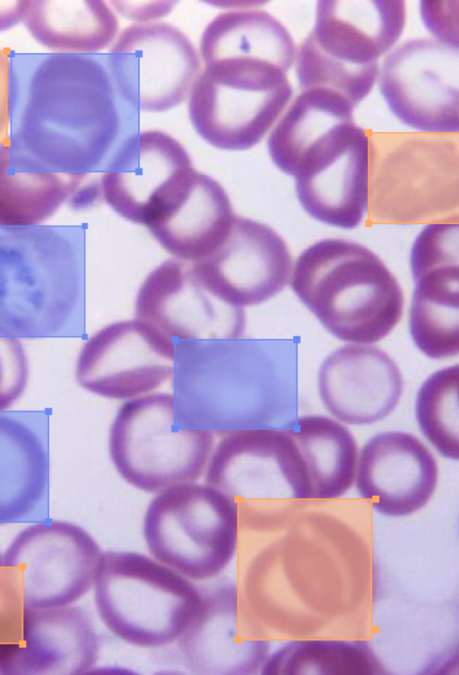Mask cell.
I'll list each match as a JSON object with an SVG mask.
<instances>
[{
    "instance_id": "6",
    "label": "cell",
    "mask_w": 459,
    "mask_h": 675,
    "mask_svg": "<svg viewBox=\"0 0 459 675\" xmlns=\"http://www.w3.org/2000/svg\"><path fill=\"white\" fill-rule=\"evenodd\" d=\"M213 431L176 423V399L154 392L125 401L111 422L108 449L119 476L148 493L193 482L204 473Z\"/></svg>"
},
{
    "instance_id": "11",
    "label": "cell",
    "mask_w": 459,
    "mask_h": 675,
    "mask_svg": "<svg viewBox=\"0 0 459 675\" xmlns=\"http://www.w3.org/2000/svg\"><path fill=\"white\" fill-rule=\"evenodd\" d=\"M108 62L122 98L145 112L167 111L184 102L201 65L188 37L162 22L126 28L111 47Z\"/></svg>"
},
{
    "instance_id": "16",
    "label": "cell",
    "mask_w": 459,
    "mask_h": 675,
    "mask_svg": "<svg viewBox=\"0 0 459 675\" xmlns=\"http://www.w3.org/2000/svg\"><path fill=\"white\" fill-rule=\"evenodd\" d=\"M134 315L172 341L238 339L246 327L244 308L221 301L199 281L191 262L177 258L146 276Z\"/></svg>"
},
{
    "instance_id": "8",
    "label": "cell",
    "mask_w": 459,
    "mask_h": 675,
    "mask_svg": "<svg viewBox=\"0 0 459 675\" xmlns=\"http://www.w3.org/2000/svg\"><path fill=\"white\" fill-rule=\"evenodd\" d=\"M279 66L258 60L223 59L205 65L189 95L196 133L221 150L256 145L279 117L293 90Z\"/></svg>"
},
{
    "instance_id": "9",
    "label": "cell",
    "mask_w": 459,
    "mask_h": 675,
    "mask_svg": "<svg viewBox=\"0 0 459 675\" xmlns=\"http://www.w3.org/2000/svg\"><path fill=\"white\" fill-rule=\"evenodd\" d=\"M102 554L83 527L46 518L14 536L3 563L19 582L25 609H50L73 605L90 591Z\"/></svg>"
},
{
    "instance_id": "30",
    "label": "cell",
    "mask_w": 459,
    "mask_h": 675,
    "mask_svg": "<svg viewBox=\"0 0 459 675\" xmlns=\"http://www.w3.org/2000/svg\"><path fill=\"white\" fill-rule=\"evenodd\" d=\"M262 674L343 675L385 674L366 641L297 640L265 659Z\"/></svg>"
},
{
    "instance_id": "4",
    "label": "cell",
    "mask_w": 459,
    "mask_h": 675,
    "mask_svg": "<svg viewBox=\"0 0 459 675\" xmlns=\"http://www.w3.org/2000/svg\"><path fill=\"white\" fill-rule=\"evenodd\" d=\"M403 1H319L315 26L299 47L302 91H333L356 107L371 91L378 60L405 25Z\"/></svg>"
},
{
    "instance_id": "18",
    "label": "cell",
    "mask_w": 459,
    "mask_h": 675,
    "mask_svg": "<svg viewBox=\"0 0 459 675\" xmlns=\"http://www.w3.org/2000/svg\"><path fill=\"white\" fill-rule=\"evenodd\" d=\"M437 479L434 455L411 433L377 434L358 456L357 490L386 516H406L422 508L434 494Z\"/></svg>"
},
{
    "instance_id": "21",
    "label": "cell",
    "mask_w": 459,
    "mask_h": 675,
    "mask_svg": "<svg viewBox=\"0 0 459 675\" xmlns=\"http://www.w3.org/2000/svg\"><path fill=\"white\" fill-rule=\"evenodd\" d=\"M99 653V636L82 608L25 609L21 638L0 674H85L95 667Z\"/></svg>"
},
{
    "instance_id": "7",
    "label": "cell",
    "mask_w": 459,
    "mask_h": 675,
    "mask_svg": "<svg viewBox=\"0 0 459 675\" xmlns=\"http://www.w3.org/2000/svg\"><path fill=\"white\" fill-rule=\"evenodd\" d=\"M239 521L224 494L193 481L157 493L144 513L143 532L156 560L200 581L218 575L232 560Z\"/></svg>"
},
{
    "instance_id": "35",
    "label": "cell",
    "mask_w": 459,
    "mask_h": 675,
    "mask_svg": "<svg viewBox=\"0 0 459 675\" xmlns=\"http://www.w3.org/2000/svg\"><path fill=\"white\" fill-rule=\"evenodd\" d=\"M24 1H0V32L22 22Z\"/></svg>"
},
{
    "instance_id": "24",
    "label": "cell",
    "mask_w": 459,
    "mask_h": 675,
    "mask_svg": "<svg viewBox=\"0 0 459 675\" xmlns=\"http://www.w3.org/2000/svg\"><path fill=\"white\" fill-rule=\"evenodd\" d=\"M82 181L49 169L6 138L0 143V227L40 225Z\"/></svg>"
},
{
    "instance_id": "2",
    "label": "cell",
    "mask_w": 459,
    "mask_h": 675,
    "mask_svg": "<svg viewBox=\"0 0 459 675\" xmlns=\"http://www.w3.org/2000/svg\"><path fill=\"white\" fill-rule=\"evenodd\" d=\"M290 288L336 338L371 344L399 323L403 295L373 251L349 240L322 239L297 258Z\"/></svg>"
},
{
    "instance_id": "28",
    "label": "cell",
    "mask_w": 459,
    "mask_h": 675,
    "mask_svg": "<svg viewBox=\"0 0 459 675\" xmlns=\"http://www.w3.org/2000/svg\"><path fill=\"white\" fill-rule=\"evenodd\" d=\"M204 65L223 59H251L275 65L286 73L296 48L287 29L266 11L253 9L218 14L200 41Z\"/></svg>"
},
{
    "instance_id": "1",
    "label": "cell",
    "mask_w": 459,
    "mask_h": 675,
    "mask_svg": "<svg viewBox=\"0 0 459 675\" xmlns=\"http://www.w3.org/2000/svg\"><path fill=\"white\" fill-rule=\"evenodd\" d=\"M7 139L49 169L84 179L117 133L111 80L91 55L12 54Z\"/></svg>"
},
{
    "instance_id": "20",
    "label": "cell",
    "mask_w": 459,
    "mask_h": 675,
    "mask_svg": "<svg viewBox=\"0 0 459 675\" xmlns=\"http://www.w3.org/2000/svg\"><path fill=\"white\" fill-rule=\"evenodd\" d=\"M458 245L430 238L411 251L415 282L409 314L414 344L427 357L444 359L459 352Z\"/></svg>"
},
{
    "instance_id": "15",
    "label": "cell",
    "mask_w": 459,
    "mask_h": 675,
    "mask_svg": "<svg viewBox=\"0 0 459 675\" xmlns=\"http://www.w3.org/2000/svg\"><path fill=\"white\" fill-rule=\"evenodd\" d=\"M191 264L207 290L224 303L242 308L281 292L292 268L290 250L274 229L238 215L221 244Z\"/></svg>"
},
{
    "instance_id": "19",
    "label": "cell",
    "mask_w": 459,
    "mask_h": 675,
    "mask_svg": "<svg viewBox=\"0 0 459 675\" xmlns=\"http://www.w3.org/2000/svg\"><path fill=\"white\" fill-rule=\"evenodd\" d=\"M317 386L321 401L337 420L353 426L371 425L398 405L403 379L395 361L368 344H347L322 362Z\"/></svg>"
},
{
    "instance_id": "31",
    "label": "cell",
    "mask_w": 459,
    "mask_h": 675,
    "mask_svg": "<svg viewBox=\"0 0 459 675\" xmlns=\"http://www.w3.org/2000/svg\"><path fill=\"white\" fill-rule=\"evenodd\" d=\"M459 365L438 369L420 385L415 402L418 425L444 457L459 459Z\"/></svg>"
},
{
    "instance_id": "33",
    "label": "cell",
    "mask_w": 459,
    "mask_h": 675,
    "mask_svg": "<svg viewBox=\"0 0 459 675\" xmlns=\"http://www.w3.org/2000/svg\"><path fill=\"white\" fill-rule=\"evenodd\" d=\"M29 362L19 339L0 334V411L9 409L23 394Z\"/></svg>"
},
{
    "instance_id": "5",
    "label": "cell",
    "mask_w": 459,
    "mask_h": 675,
    "mask_svg": "<svg viewBox=\"0 0 459 675\" xmlns=\"http://www.w3.org/2000/svg\"><path fill=\"white\" fill-rule=\"evenodd\" d=\"M93 586L106 627L122 641L144 648L177 641L201 601L199 588L187 577L135 551L103 552Z\"/></svg>"
},
{
    "instance_id": "32",
    "label": "cell",
    "mask_w": 459,
    "mask_h": 675,
    "mask_svg": "<svg viewBox=\"0 0 459 675\" xmlns=\"http://www.w3.org/2000/svg\"><path fill=\"white\" fill-rule=\"evenodd\" d=\"M24 610L19 582L0 551V670L21 638Z\"/></svg>"
},
{
    "instance_id": "27",
    "label": "cell",
    "mask_w": 459,
    "mask_h": 675,
    "mask_svg": "<svg viewBox=\"0 0 459 675\" xmlns=\"http://www.w3.org/2000/svg\"><path fill=\"white\" fill-rule=\"evenodd\" d=\"M22 22L53 53H97L118 30L115 13L103 1H24Z\"/></svg>"
},
{
    "instance_id": "14",
    "label": "cell",
    "mask_w": 459,
    "mask_h": 675,
    "mask_svg": "<svg viewBox=\"0 0 459 675\" xmlns=\"http://www.w3.org/2000/svg\"><path fill=\"white\" fill-rule=\"evenodd\" d=\"M368 137L354 120L325 134L301 156L293 172L296 193L314 219L351 229L368 203Z\"/></svg>"
},
{
    "instance_id": "13",
    "label": "cell",
    "mask_w": 459,
    "mask_h": 675,
    "mask_svg": "<svg viewBox=\"0 0 459 675\" xmlns=\"http://www.w3.org/2000/svg\"><path fill=\"white\" fill-rule=\"evenodd\" d=\"M175 370L174 342L134 317L102 327L83 343L75 379L89 393L125 402L156 392Z\"/></svg>"
},
{
    "instance_id": "17",
    "label": "cell",
    "mask_w": 459,
    "mask_h": 675,
    "mask_svg": "<svg viewBox=\"0 0 459 675\" xmlns=\"http://www.w3.org/2000/svg\"><path fill=\"white\" fill-rule=\"evenodd\" d=\"M193 169L174 137L159 130L139 132L123 143L102 175L101 195L119 216L145 226Z\"/></svg>"
},
{
    "instance_id": "12",
    "label": "cell",
    "mask_w": 459,
    "mask_h": 675,
    "mask_svg": "<svg viewBox=\"0 0 459 675\" xmlns=\"http://www.w3.org/2000/svg\"><path fill=\"white\" fill-rule=\"evenodd\" d=\"M379 91L404 125L424 132H458V43L437 38L405 41L385 57Z\"/></svg>"
},
{
    "instance_id": "26",
    "label": "cell",
    "mask_w": 459,
    "mask_h": 675,
    "mask_svg": "<svg viewBox=\"0 0 459 675\" xmlns=\"http://www.w3.org/2000/svg\"><path fill=\"white\" fill-rule=\"evenodd\" d=\"M286 428L299 454L306 499L345 494L354 482L359 456L351 431L324 415L300 416Z\"/></svg>"
},
{
    "instance_id": "10",
    "label": "cell",
    "mask_w": 459,
    "mask_h": 675,
    "mask_svg": "<svg viewBox=\"0 0 459 675\" xmlns=\"http://www.w3.org/2000/svg\"><path fill=\"white\" fill-rule=\"evenodd\" d=\"M204 474L240 520L282 498L303 500L300 457L286 428L228 430L214 444Z\"/></svg>"
},
{
    "instance_id": "34",
    "label": "cell",
    "mask_w": 459,
    "mask_h": 675,
    "mask_svg": "<svg viewBox=\"0 0 459 675\" xmlns=\"http://www.w3.org/2000/svg\"><path fill=\"white\" fill-rule=\"evenodd\" d=\"M13 97L11 54L0 48V143L9 133Z\"/></svg>"
},
{
    "instance_id": "29",
    "label": "cell",
    "mask_w": 459,
    "mask_h": 675,
    "mask_svg": "<svg viewBox=\"0 0 459 675\" xmlns=\"http://www.w3.org/2000/svg\"><path fill=\"white\" fill-rule=\"evenodd\" d=\"M353 108L345 98L329 90L302 91L268 137L272 161L292 176L299 160L312 144L338 125L354 120Z\"/></svg>"
},
{
    "instance_id": "3",
    "label": "cell",
    "mask_w": 459,
    "mask_h": 675,
    "mask_svg": "<svg viewBox=\"0 0 459 675\" xmlns=\"http://www.w3.org/2000/svg\"><path fill=\"white\" fill-rule=\"evenodd\" d=\"M78 292V263L64 226L0 227V334L56 336L74 314Z\"/></svg>"
},
{
    "instance_id": "25",
    "label": "cell",
    "mask_w": 459,
    "mask_h": 675,
    "mask_svg": "<svg viewBox=\"0 0 459 675\" xmlns=\"http://www.w3.org/2000/svg\"><path fill=\"white\" fill-rule=\"evenodd\" d=\"M49 486V459L38 434L0 414V525L36 522Z\"/></svg>"
},
{
    "instance_id": "22",
    "label": "cell",
    "mask_w": 459,
    "mask_h": 675,
    "mask_svg": "<svg viewBox=\"0 0 459 675\" xmlns=\"http://www.w3.org/2000/svg\"><path fill=\"white\" fill-rule=\"evenodd\" d=\"M199 590L197 613L178 639L185 668L199 675L255 673L266 659L267 646L241 638L236 584L225 579Z\"/></svg>"
},
{
    "instance_id": "23",
    "label": "cell",
    "mask_w": 459,
    "mask_h": 675,
    "mask_svg": "<svg viewBox=\"0 0 459 675\" xmlns=\"http://www.w3.org/2000/svg\"><path fill=\"white\" fill-rule=\"evenodd\" d=\"M234 217L221 185L193 169L171 190L145 227L175 258L193 263L221 244Z\"/></svg>"
}]
</instances>
